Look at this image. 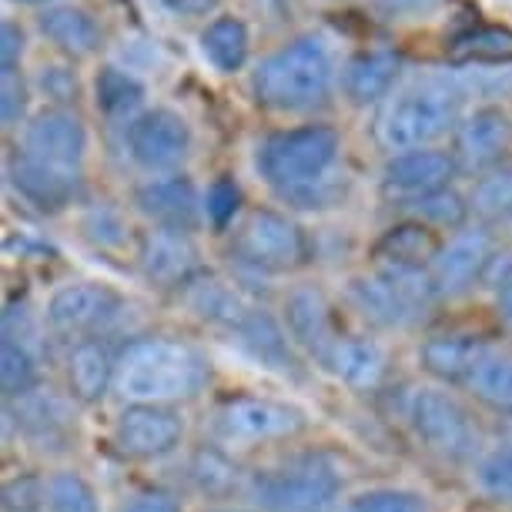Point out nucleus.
<instances>
[{
    "instance_id": "24",
    "label": "nucleus",
    "mask_w": 512,
    "mask_h": 512,
    "mask_svg": "<svg viewBox=\"0 0 512 512\" xmlns=\"http://www.w3.org/2000/svg\"><path fill=\"white\" fill-rule=\"evenodd\" d=\"M325 362L332 365L338 379H345L355 389H372L385 372V352L369 338H335Z\"/></svg>"
},
{
    "instance_id": "38",
    "label": "nucleus",
    "mask_w": 512,
    "mask_h": 512,
    "mask_svg": "<svg viewBox=\"0 0 512 512\" xmlns=\"http://www.w3.org/2000/svg\"><path fill=\"white\" fill-rule=\"evenodd\" d=\"M412 205L419 208V215L425 221H432V225H439V228H459L462 221H466V215H469L466 198H462L459 191H452V188L432 191V195L412 201Z\"/></svg>"
},
{
    "instance_id": "43",
    "label": "nucleus",
    "mask_w": 512,
    "mask_h": 512,
    "mask_svg": "<svg viewBox=\"0 0 512 512\" xmlns=\"http://www.w3.org/2000/svg\"><path fill=\"white\" fill-rule=\"evenodd\" d=\"M27 111V84L17 77V71H4V88H0V118L7 128L21 124Z\"/></svg>"
},
{
    "instance_id": "2",
    "label": "nucleus",
    "mask_w": 512,
    "mask_h": 512,
    "mask_svg": "<svg viewBox=\"0 0 512 512\" xmlns=\"http://www.w3.org/2000/svg\"><path fill=\"white\" fill-rule=\"evenodd\" d=\"M205 382V362L195 349L171 338H141L118 359L114 385L134 405H164L188 399Z\"/></svg>"
},
{
    "instance_id": "6",
    "label": "nucleus",
    "mask_w": 512,
    "mask_h": 512,
    "mask_svg": "<svg viewBox=\"0 0 512 512\" xmlns=\"http://www.w3.org/2000/svg\"><path fill=\"white\" fill-rule=\"evenodd\" d=\"M412 425L425 446L442 452V456L462 459V456H469V452H476L479 446L476 425H472L469 412L462 409L449 392H439V389L415 392Z\"/></svg>"
},
{
    "instance_id": "27",
    "label": "nucleus",
    "mask_w": 512,
    "mask_h": 512,
    "mask_svg": "<svg viewBox=\"0 0 512 512\" xmlns=\"http://www.w3.org/2000/svg\"><path fill=\"white\" fill-rule=\"evenodd\" d=\"M94 91H98L101 114H104V118H111L114 124H131V121L141 118L138 111L144 104V84L131 71H121V67H104V71H98Z\"/></svg>"
},
{
    "instance_id": "7",
    "label": "nucleus",
    "mask_w": 512,
    "mask_h": 512,
    "mask_svg": "<svg viewBox=\"0 0 512 512\" xmlns=\"http://www.w3.org/2000/svg\"><path fill=\"white\" fill-rule=\"evenodd\" d=\"M238 255L258 272H288L305 262V238L278 211H255L241 228Z\"/></svg>"
},
{
    "instance_id": "42",
    "label": "nucleus",
    "mask_w": 512,
    "mask_h": 512,
    "mask_svg": "<svg viewBox=\"0 0 512 512\" xmlns=\"http://www.w3.org/2000/svg\"><path fill=\"white\" fill-rule=\"evenodd\" d=\"M44 499V486L31 476H17L4 486V509L7 512H37Z\"/></svg>"
},
{
    "instance_id": "33",
    "label": "nucleus",
    "mask_w": 512,
    "mask_h": 512,
    "mask_svg": "<svg viewBox=\"0 0 512 512\" xmlns=\"http://www.w3.org/2000/svg\"><path fill=\"white\" fill-rule=\"evenodd\" d=\"M37 382V362L27 345L14 342V338H4L0 345V385H4L7 399H17V395H27Z\"/></svg>"
},
{
    "instance_id": "9",
    "label": "nucleus",
    "mask_w": 512,
    "mask_h": 512,
    "mask_svg": "<svg viewBox=\"0 0 512 512\" xmlns=\"http://www.w3.org/2000/svg\"><path fill=\"white\" fill-rule=\"evenodd\" d=\"M128 151L148 171H171L188 158L191 128L175 111H144L128 124Z\"/></svg>"
},
{
    "instance_id": "36",
    "label": "nucleus",
    "mask_w": 512,
    "mask_h": 512,
    "mask_svg": "<svg viewBox=\"0 0 512 512\" xmlns=\"http://www.w3.org/2000/svg\"><path fill=\"white\" fill-rule=\"evenodd\" d=\"M191 479L198 482V489L205 492V496H228L238 482V469L225 452L201 449L195 462H191Z\"/></svg>"
},
{
    "instance_id": "21",
    "label": "nucleus",
    "mask_w": 512,
    "mask_h": 512,
    "mask_svg": "<svg viewBox=\"0 0 512 512\" xmlns=\"http://www.w3.org/2000/svg\"><path fill=\"white\" fill-rule=\"evenodd\" d=\"M486 359H489L486 342L469 338V335H439L422 345L425 372H432L436 379H446V382L472 379Z\"/></svg>"
},
{
    "instance_id": "14",
    "label": "nucleus",
    "mask_w": 512,
    "mask_h": 512,
    "mask_svg": "<svg viewBox=\"0 0 512 512\" xmlns=\"http://www.w3.org/2000/svg\"><path fill=\"white\" fill-rule=\"evenodd\" d=\"M138 262L158 285H188L198 272V248L188 231L158 228L141 238Z\"/></svg>"
},
{
    "instance_id": "31",
    "label": "nucleus",
    "mask_w": 512,
    "mask_h": 512,
    "mask_svg": "<svg viewBox=\"0 0 512 512\" xmlns=\"http://www.w3.org/2000/svg\"><path fill=\"white\" fill-rule=\"evenodd\" d=\"M191 285V282H188ZM191 308L208 318V322H221V325H241L245 322V315L251 312V308L241 305V298L231 292V288L225 282H218V278H208V282L201 285H191Z\"/></svg>"
},
{
    "instance_id": "40",
    "label": "nucleus",
    "mask_w": 512,
    "mask_h": 512,
    "mask_svg": "<svg viewBox=\"0 0 512 512\" xmlns=\"http://www.w3.org/2000/svg\"><path fill=\"white\" fill-rule=\"evenodd\" d=\"M238 205H241V188L235 185L231 178H218L215 185L208 188L205 195V211H208V221L215 225L218 231L228 228V221L238 215Z\"/></svg>"
},
{
    "instance_id": "49",
    "label": "nucleus",
    "mask_w": 512,
    "mask_h": 512,
    "mask_svg": "<svg viewBox=\"0 0 512 512\" xmlns=\"http://www.w3.org/2000/svg\"><path fill=\"white\" fill-rule=\"evenodd\" d=\"M499 315H502V322L512 328V285L499 292Z\"/></svg>"
},
{
    "instance_id": "32",
    "label": "nucleus",
    "mask_w": 512,
    "mask_h": 512,
    "mask_svg": "<svg viewBox=\"0 0 512 512\" xmlns=\"http://www.w3.org/2000/svg\"><path fill=\"white\" fill-rule=\"evenodd\" d=\"M469 385H472V392H476V399L486 402L489 409L512 415V359L489 355L476 369V375L469 379Z\"/></svg>"
},
{
    "instance_id": "25",
    "label": "nucleus",
    "mask_w": 512,
    "mask_h": 512,
    "mask_svg": "<svg viewBox=\"0 0 512 512\" xmlns=\"http://www.w3.org/2000/svg\"><path fill=\"white\" fill-rule=\"evenodd\" d=\"M37 24L47 34V41H54L74 57L94 54L101 47V24L81 7H47Z\"/></svg>"
},
{
    "instance_id": "48",
    "label": "nucleus",
    "mask_w": 512,
    "mask_h": 512,
    "mask_svg": "<svg viewBox=\"0 0 512 512\" xmlns=\"http://www.w3.org/2000/svg\"><path fill=\"white\" fill-rule=\"evenodd\" d=\"M164 7H171L175 14H188V17H198V14H208L218 0H161Z\"/></svg>"
},
{
    "instance_id": "3",
    "label": "nucleus",
    "mask_w": 512,
    "mask_h": 512,
    "mask_svg": "<svg viewBox=\"0 0 512 512\" xmlns=\"http://www.w3.org/2000/svg\"><path fill=\"white\" fill-rule=\"evenodd\" d=\"M335 84V61L322 37L305 34L268 54L255 67L251 88L258 104L272 111H308L328 98Z\"/></svg>"
},
{
    "instance_id": "26",
    "label": "nucleus",
    "mask_w": 512,
    "mask_h": 512,
    "mask_svg": "<svg viewBox=\"0 0 512 512\" xmlns=\"http://www.w3.org/2000/svg\"><path fill=\"white\" fill-rule=\"evenodd\" d=\"M379 258L389 265H409V268H425L439 258L442 241L429 225L422 221H409L392 231H385V238L379 241Z\"/></svg>"
},
{
    "instance_id": "20",
    "label": "nucleus",
    "mask_w": 512,
    "mask_h": 512,
    "mask_svg": "<svg viewBox=\"0 0 512 512\" xmlns=\"http://www.w3.org/2000/svg\"><path fill=\"white\" fill-rule=\"evenodd\" d=\"M285 322L292 328V335L305 349H312L318 355H328V349L335 345L332 338V315H328L325 295L312 285L295 288L285 298Z\"/></svg>"
},
{
    "instance_id": "35",
    "label": "nucleus",
    "mask_w": 512,
    "mask_h": 512,
    "mask_svg": "<svg viewBox=\"0 0 512 512\" xmlns=\"http://www.w3.org/2000/svg\"><path fill=\"white\" fill-rule=\"evenodd\" d=\"M47 506L51 512H101L91 482L77 472H57L47 482Z\"/></svg>"
},
{
    "instance_id": "28",
    "label": "nucleus",
    "mask_w": 512,
    "mask_h": 512,
    "mask_svg": "<svg viewBox=\"0 0 512 512\" xmlns=\"http://www.w3.org/2000/svg\"><path fill=\"white\" fill-rule=\"evenodd\" d=\"M449 54L452 61L462 64H512V31L509 27H472L452 41Z\"/></svg>"
},
{
    "instance_id": "16",
    "label": "nucleus",
    "mask_w": 512,
    "mask_h": 512,
    "mask_svg": "<svg viewBox=\"0 0 512 512\" xmlns=\"http://www.w3.org/2000/svg\"><path fill=\"white\" fill-rule=\"evenodd\" d=\"M492 251H489V238L482 231H462L442 245L439 258L432 262V282H436V292L442 295H456L462 288H469L476 278L486 272Z\"/></svg>"
},
{
    "instance_id": "44",
    "label": "nucleus",
    "mask_w": 512,
    "mask_h": 512,
    "mask_svg": "<svg viewBox=\"0 0 512 512\" xmlns=\"http://www.w3.org/2000/svg\"><path fill=\"white\" fill-rule=\"evenodd\" d=\"M442 0H375V7L389 17V21H415V17L432 14Z\"/></svg>"
},
{
    "instance_id": "11",
    "label": "nucleus",
    "mask_w": 512,
    "mask_h": 512,
    "mask_svg": "<svg viewBox=\"0 0 512 512\" xmlns=\"http://www.w3.org/2000/svg\"><path fill=\"white\" fill-rule=\"evenodd\" d=\"M181 436H185V422L164 405H128L118 419V429H114L118 446L138 459L168 456Z\"/></svg>"
},
{
    "instance_id": "15",
    "label": "nucleus",
    "mask_w": 512,
    "mask_h": 512,
    "mask_svg": "<svg viewBox=\"0 0 512 512\" xmlns=\"http://www.w3.org/2000/svg\"><path fill=\"white\" fill-rule=\"evenodd\" d=\"M134 201H138V208L151 221H158L161 228L191 231L201 221L198 191H195V185H191V178H185V175L148 181V185L138 188Z\"/></svg>"
},
{
    "instance_id": "34",
    "label": "nucleus",
    "mask_w": 512,
    "mask_h": 512,
    "mask_svg": "<svg viewBox=\"0 0 512 512\" xmlns=\"http://www.w3.org/2000/svg\"><path fill=\"white\" fill-rule=\"evenodd\" d=\"M472 208L486 221L512 218V168H496L472 191Z\"/></svg>"
},
{
    "instance_id": "8",
    "label": "nucleus",
    "mask_w": 512,
    "mask_h": 512,
    "mask_svg": "<svg viewBox=\"0 0 512 512\" xmlns=\"http://www.w3.org/2000/svg\"><path fill=\"white\" fill-rule=\"evenodd\" d=\"M121 312V295L101 282H74L57 288L47 302V322L61 335H91L114 322Z\"/></svg>"
},
{
    "instance_id": "4",
    "label": "nucleus",
    "mask_w": 512,
    "mask_h": 512,
    "mask_svg": "<svg viewBox=\"0 0 512 512\" xmlns=\"http://www.w3.org/2000/svg\"><path fill=\"white\" fill-rule=\"evenodd\" d=\"M462 94H466V88L452 77H415L385 104L379 118V141L389 151L425 148L456 124Z\"/></svg>"
},
{
    "instance_id": "41",
    "label": "nucleus",
    "mask_w": 512,
    "mask_h": 512,
    "mask_svg": "<svg viewBox=\"0 0 512 512\" xmlns=\"http://www.w3.org/2000/svg\"><path fill=\"white\" fill-rule=\"evenodd\" d=\"M37 88L51 101H74L77 98V71L64 64H44L37 71Z\"/></svg>"
},
{
    "instance_id": "12",
    "label": "nucleus",
    "mask_w": 512,
    "mask_h": 512,
    "mask_svg": "<svg viewBox=\"0 0 512 512\" xmlns=\"http://www.w3.org/2000/svg\"><path fill=\"white\" fill-rule=\"evenodd\" d=\"M298 429H302V415L272 399H235L218 412V432L235 442L278 439Z\"/></svg>"
},
{
    "instance_id": "46",
    "label": "nucleus",
    "mask_w": 512,
    "mask_h": 512,
    "mask_svg": "<svg viewBox=\"0 0 512 512\" xmlns=\"http://www.w3.org/2000/svg\"><path fill=\"white\" fill-rule=\"evenodd\" d=\"M24 54V31L11 21H4V31H0V71H17Z\"/></svg>"
},
{
    "instance_id": "1",
    "label": "nucleus",
    "mask_w": 512,
    "mask_h": 512,
    "mask_svg": "<svg viewBox=\"0 0 512 512\" xmlns=\"http://www.w3.org/2000/svg\"><path fill=\"white\" fill-rule=\"evenodd\" d=\"M342 138L328 124L275 131L258 144V171L288 205L315 211L332 208L342 185L335 181Z\"/></svg>"
},
{
    "instance_id": "29",
    "label": "nucleus",
    "mask_w": 512,
    "mask_h": 512,
    "mask_svg": "<svg viewBox=\"0 0 512 512\" xmlns=\"http://www.w3.org/2000/svg\"><path fill=\"white\" fill-rule=\"evenodd\" d=\"M241 338H245V345L251 349L255 359H262L268 365H275V369H292L295 359H292V349H288L282 328L272 315L265 312H248L245 322L238 325Z\"/></svg>"
},
{
    "instance_id": "22",
    "label": "nucleus",
    "mask_w": 512,
    "mask_h": 512,
    "mask_svg": "<svg viewBox=\"0 0 512 512\" xmlns=\"http://www.w3.org/2000/svg\"><path fill=\"white\" fill-rule=\"evenodd\" d=\"M114 375H118V362L111 359L108 345L94 342V338L77 342L67 355V382H71L74 399L81 402H98L111 389Z\"/></svg>"
},
{
    "instance_id": "18",
    "label": "nucleus",
    "mask_w": 512,
    "mask_h": 512,
    "mask_svg": "<svg viewBox=\"0 0 512 512\" xmlns=\"http://www.w3.org/2000/svg\"><path fill=\"white\" fill-rule=\"evenodd\" d=\"M7 175H11V185L17 195L24 201H31V205L41 211H61L74 201L77 181L71 178V171L51 168V164L34 161L24 154V158L11 161Z\"/></svg>"
},
{
    "instance_id": "19",
    "label": "nucleus",
    "mask_w": 512,
    "mask_h": 512,
    "mask_svg": "<svg viewBox=\"0 0 512 512\" xmlns=\"http://www.w3.org/2000/svg\"><path fill=\"white\" fill-rule=\"evenodd\" d=\"M399 74H402V61L392 51H365L345 64L342 88L352 104L365 108V104L389 98Z\"/></svg>"
},
{
    "instance_id": "47",
    "label": "nucleus",
    "mask_w": 512,
    "mask_h": 512,
    "mask_svg": "<svg viewBox=\"0 0 512 512\" xmlns=\"http://www.w3.org/2000/svg\"><path fill=\"white\" fill-rule=\"evenodd\" d=\"M482 282L489 288H496V292L509 288L512 285V255H492L486 272H482Z\"/></svg>"
},
{
    "instance_id": "17",
    "label": "nucleus",
    "mask_w": 512,
    "mask_h": 512,
    "mask_svg": "<svg viewBox=\"0 0 512 512\" xmlns=\"http://www.w3.org/2000/svg\"><path fill=\"white\" fill-rule=\"evenodd\" d=\"M509 118L499 108H479L456 128V154L466 168H492L509 151Z\"/></svg>"
},
{
    "instance_id": "5",
    "label": "nucleus",
    "mask_w": 512,
    "mask_h": 512,
    "mask_svg": "<svg viewBox=\"0 0 512 512\" xmlns=\"http://www.w3.org/2000/svg\"><path fill=\"white\" fill-rule=\"evenodd\" d=\"M338 476L318 459L292 462L285 469H265L251 479V496L265 512H318L335 499Z\"/></svg>"
},
{
    "instance_id": "39",
    "label": "nucleus",
    "mask_w": 512,
    "mask_h": 512,
    "mask_svg": "<svg viewBox=\"0 0 512 512\" xmlns=\"http://www.w3.org/2000/svg\"><path fill=\"white\" fill-rule=\"evenodd\" d=\"M355 512H425V502L415 492L402 489H372L352 499Z\"/></svg>"
},
{
    "instance_id": "30",
    "label": "nucleus",
    "mask_w": 512,
    "mask_h": 512,
    "mask_svg": "<svg viewBox=\"0 0 512 512\" xmlns=\"http://www.w3.org/2000/svg\"><path fill=\"white\" fill-rule=\"evenodd\" d=\"M352 295L359 308L365 312V318L379 325H402L409 322V308L402 305V298L392 292V285L385 282L382 275H372V278H355L352 282Z\"/></svg>"
},
{
    "instance_id": "50",
    "label": "nucleus",
    "mask_w": 512,
    "mask_h": 512,
    "mask_svg": "<svg viewBox=\"0 0 512 512\" xmlns=\"http://www.w3.org/2000/svg\"><path fill=\"white\" fill-rule=\"evenodd\" d=\"M17 4H51V0H17Z\"/></svg>"
},
{
    "instance_id": "10",
    "label": "nucleus",
    "mask_w": 512,
    "mask_h": 512,
    "mask_svg": "<svg viewBox=\"0 0 512 512\" xmlns=\"http://www.w3.org/2000/svg\"><path fill=\"white\" fill-rule=\"evenodd\" d=\"M24 151L27 158L44 161L51 168L74 171L84 161V154H88V128L71 111H41L24 128Z\"/></svg>"
},
{
    "instance_id": "37",
    "label": "nucleus",
    "mask_w": 512,
    "mask_h": 512,
    "mask_svg": "<svg viewBox=\"0 0 512 512\" xmlns=\"http://www.w3.org/2000/svg\"><path fill=\"white\" fill-rule=\"evenodd\" d=\"M479 489L489 499L512 502V442L509 446L492 449L486 459L479 462Z\"/></svg>"
},
{
    "instance_id": "45",
    "label": "nucleus",
    "mask_w": 512,
    "mask_h": 512,
    "mask_svg": "<svg viewBox=\"0 0 512 512\" xmlns=\"http://www.w3.org/2000/svg\"><path fill=\"white\" fill-rule=\"evenodd\" d=\"M121 512H181V502L164 489H148L131 496L121 506Z\"/></svg>"
},
{
    "instance_id": "13",
    "label": "nucleus",
    "mask_w": 512,
    "mask_h": 512,
    "mask_svg": "<svg viewBox=\"0 0 512 512\" xmlns=\"http://www.w3.org/2000/svg\"><path fill=\"white\" fill-rule=\"evenodd\" d=\"M452 175H456V161H452L446 151L419 148V151L395 154V158L385 164V188L399 198L419 201L425 195H432V191L449 188Z\"/></svg>"
},
{
    "instance_id": "23",
    "label": "nucleus",
    "mask_w": 512,
    "mask_h": 512,
    "mask_svg": "<svg viewBox=\"0 0 512 512\" xmlns=\"http://www.w3.org/2000/svg\"><path fill=\"white\" fill-rule=\"evenodd\" d=\"M198 47H201V57H205L218 74H235L248 61L251 37L241 17L225 14V17H215V21L201 31Z\"/></svg>"
}]
</instances>
